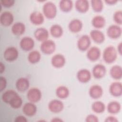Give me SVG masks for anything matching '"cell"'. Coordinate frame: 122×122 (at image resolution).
Returning <instances> with one entry per match:
<instances>
[{
  "label": "cell",
  "mask_w": 122,
  "mask_h": 122,
  "mask_svg": "<svg viewBox=\"0 0 122 122\" xmlns=\"http://www.w3.org/2000/svg\"><path fill=\"white\" fill-rule=\"evenodd\" d=\"M50 32L52 37L56 38H59L62 35L63 30L61 26L56 24L52 25L51 27Z\"/></svg>",
  "instance_id": "obj_29"
},
{
  "label": "cell",
  "mask_w": 122,
  "mask_h": 122,
  "mask_svg": "<svg viewBox=\"0 0 122 122\" xmlns=\"http://www.w3.org/2000/svg\"><path fill=\"white\" fill-rule=\"evenodd\" d=\"M107 109L110 113L114 114L119 112L121 109V105L117 101H112L108 104Z\"/></svg>",
  "instance_id": "obj_28"
},
{
  "label": "cell",
  "mask_w": 122,
  "mask_h": 122,
  "mask_svg": "<svg viewBox=\"0 0 122 122\" xmlns=\"http://www.w3.org/2000/svg\"><path fill=\"white\" fill-rule=\"evenodd\" d=\"M105 122H117L118 120L113 116H109L106 118L105 120Z\"/></svg>",
  "instance_id": "obj_41"
},
{
  "label": "cell",
  "mask_w": 122,
  "mask_h": 122,
  "mask_svg": "<svg viewBox=\"0 0 122 122\" xmlns=\"http://www.w3.org/2000/svg\"><path fill=\"white\" fill-rule=\"evenodd\" d=\"M86 56L87 58L92 61H97L101 56L100 49L96 46H92L88 49Z\"/></svg>",
  "instance_id": "obj_12"
},
{
  "label": "cell",
  "mask_w": 122,
  "mask_h": 122,
  "mask_svg": "<svg viewBox=\"0 0 122 122\" xmlns=\"http://www.w3.org/2000/svg\"><path fill=\"white\" fill-rule=\"evenodd\" d=\"M19 52L14 47H9L5 49L3 53V57L6 61L11 62L15 61L18 57Z\"/></svg>",
  "instance_id": "obj_5"
},
{
  "label": "cell",
  "mask_w": 122,
  "mask_h": 122,
  "mask_svg": "<svg viewBox=\"0 0 122 122\" xmlns=\"http://www.w3.org/2000/svg\"><path fill=\"white\" fill-rule=\"evenodd\" d=\"M90 34L92 39L96 43H102L105 40V36L103 33L98 30H91Z\"/></svg>",
  "instance_id": "obj_22"
},
{
  "label": "cell",
  "mask_w": 122,
  "mask_h": 122,
  "mask_svg": "<svg viewBox=\"0 0 122 122\" xmlns=\"http://www.w3.org/2000/svg\"><path fill=\"white\" fill-rule=\"evenodd\" d=\"M25 30L26 28L24 24L21 22L15 23L11 27V31L16 36L21 35L24 33Z\"/></svg>",
  "instance_id": "obj_24"
},
{
  "label": "cell",
  "mask_w": 122,
  "mask_h": 122,
  "mask_svg": "<svg viewBox=\"0 0 122 122\" xmlns=\"http://www.w3.org/2000/svg\"><path fill=\"white\" fill-rule=\"evenodd\" d=\"M22 111L28 116H33L37 112V107L34 103L29 102L26 103L23 106Z\"/></svg>",
  "instance_id": "obj_20"
},
{
  "label": "cell",
  "mask_w": 122,
  "mask_h": 122,
  "mask_svg": "<svg viewBox=\"0 0 122 122\" xmlns=\"http://www.w3.org/2000/svg\"><path fill=\"white\" fill-rule=\"evenodd\" d=\"M30 22L34 25H39L42 24L44 20L43 14L39 11L32 12L30 16Z\"/></svg>",
  "instance_id": "obj_21"
},
{
  "label": "cell",
  "mask_w": 122,
  "mask_h": 122,
  "mask_svg": "<svg viewBox=\"0 0 122 122\" xmlns=\"http://www.w3.org/2000/svg\"><path fill=\"white\" fill-rule=\"evenodd\" d=\"M0 73H2L5 71V66L2 62H0Z\"/></svg>",
  "instance_id": "obj_44"
},
{
  "label": "cell",
  "mask_w": 122,
  "mask_h": 122,
  "mask_svg": "<svg viewBox=\"0 0 122 122\" xmlns=\"http://www.w3.org/2000/svg\"><path fill=\"white\" fill-rule=\"evenodd\" d=\"M91 5L92 10L96 12H101L103 9V2L101 0H91Z\"/></svg>",
  "instance_id": "obj_34"
},
{
  "label": "cell",
  "mask_w": 122,
  "mask_h": 122,
  "mask_svg": "<svg viewBox=\"0 0 122 122\" xmlns=\"http://www.w3.org/2000/svg\"><path fill=\"white\" fill-rule=\"evenodd\" d=\"M117 2H118V0H105V2L108 5H112L115 4Z\"/></svg>",
  "instance_id": "obj_42"
},
{
  "label": "cell",
  "mask_w": 122,
  "mask_h": 122,
  "mask_svg": "<svg viewBox=\"0 0 122 122\" xmlns=\"http://www.w3.org/2000/svg\"><path fill=\"white\" fill-rule=\"evenodd\" d=\"M69 90L65 86H60L56 90V95L60 99H66L69 96Z\"/></svg>",
  "instance_id": "obj_30"
},
{
  "label": "cell",
  "mask_w": 122,
  "mask_h": 122,
  "mask_svg": "<svg viewBox=\"0 0 122 122\" xmlns=\"http://www.w3.org/2000/svg\"><path fill=\"white\" fill-rule=\"evenodd\" d=\"M103 89L102 87L97 84L93 85L89 89V93L90 96L94 99H97L101 98L103 94Z\"/></svg>",
  "instance_id": "obj_15"
},
{
  "label": "cell",
  "mask_w": 122,
  "mask_h": 122,
  "mask_svg": "<svg viewBox=\"0 0 122 122\" xmlns=\"http://www.w3.org/2000/svg\"><path fill=\"white\" fill-rule=\"evenodd\" d=\"M41 92L37 88H31L27 92V98L30 102L33 103L37 102L41 100Z\"/></svg>",
  "instance_id": "obj_4"
},
{
  "label": "cell",
  "mask_w": 122,
  "mask_h": 122,
  "mask_svg": "<svg viewBox=\"0 0 122 122\" xmlns=\"http://www.w3.org/2000/svg\"><path fill=\"white\" fill-rule=\"evenodd\" d=\"M41 59L40 52L36 50L31 51L28 54V60L31 64H35L39 62Z\"/></svg>",
  "instance_id": "obj_32"
},
{
  "label": "cell",
  "mask_w": 122,
  "mask_h": 122,
  "mask_svg": "<svg viewBox=\"0 0 122 122\" xmlns=\"http://www.w3.org/2000/svg\"><path fill=\"white\" fill-rule=\"evenodd\" d=\"M85 121L87 122H98L99 119L97 116L93 114H89L86 117Z\"/></svg>",
  "instance_id": "obj_38"
},
{
  "label": "cell",
  "mask_w": 122,
  "mask_h": 122,
  "mask_svg": "<svg viewBox=\"0 0 122 122\" xmlns=\"http://www.w3.org/2000/svg\"><path fill=\"white\" fill-rule=\"evenodd\" d=\"M51 122H62L63 121L59 118H54L51 120Z\"/></svg>",
  "instance_id": "obj_45"
},
{
  "label": "cell",
  "mask_w": 122,
  "mask_h": 122,
  "mask_svg": "<svg viewBox=\"0 0 122 122\" xmlns=\"http://www.w3.org/2000/svg\"><path fill=\"white\" fill-rule=\"evenodd\" d=\"M1 5L4 7L10 8L12 7L15 3L14 0H1L0 1Z\"/></svg>",
  "instance_id": "obj_37"
},
{
  "label": "cell",
  "mask_w": 122,
  "mask_h": 122,
  "mask_svg": "<svg viewBox=\"0 0 122 122\" xmlns=\"http://www.w3.org/2000/svg\"><path fill=\"white\" fill-rule=\"evenodd\" d=\"M83 27L82 21L78 19L72 20L69 23L68 28L70 31L72 33H77L80 32Z\"/></svg>",
  "instance_id": "obj_19"
},
{
  "label": "cell",
  "mask_w": 122,
  "mask_h": 122,
  "mask_svg": "<svg viewBox=\"0 0 122 122\" xmlns=\"http://www.w3.org/2000/svg\"><path fill=\"white\" fill-rule=\"evenodd\" d=\"M14 121L16 122H27L28 120L25 116L23 115H19L15 118Z\"/></svg>",
  "instance_id": "obj_40"
},
{
  "label": "cell",
  "mask_w": 122,
  "mask_h": 122,
  "mask_svg": "<svg viewBox=\"0 0 122 122\" xmlns=\"http://www.w3.org/2000/svg\"><path fill=\"white\" fill-rule=\"evenodd\" d=\"M35 42L32 38L30 37H24L21 39L20 42L21 49L24 51H30L34 46Z\"/></svg>",
  "instance_id": "obj_9"
},
{
  "label": "cell",
  "mask_w": 122,
  "mask_h": 122,
  "mask_svg": "<svg viewBox=\"0 0 122 122\" xmlns=\"http://www.w3.org/2000/svg\"><path fill=\"white\" fill-rule=\"evenodd\" d=\"M17 95H18V94L15 91L9 90L3 93L1 99L2 101L5 103L10 104L11 101Z\"/></svg>",
  "instance_id": "obj_25"
},
{
  "label": "cell",
  "mask_w": 122,
  "mask_h": 122,
  "mask_svg": "<svg viewBox=\"0 0 122 122\" xmlns=\"http://www.w3.org/2000/svg\"><path fill=\"white\" fill-rule=\"evenodd\" d=\"M7 86V80L5 77L0 76V91L4 90Z\"/></svg>",
  "instance_id": "obj_39"
},
{
  "label": "cell",
  "mask_w": 122,
  "mask_h": 122,
  "mask_svg": "<svg viewBox=\"0 0 122 122\" xmlns=\"http://www.w3.org/2000/svg\"><path fill=\"white\" fill-rule=\"evenodd\" d=\"M122 42H120L119 44H118V47H117V51L119 53V54L120 55H122Z\"/></svg>",
  "instance_id": "obj_43"
},
{
  "label": "cell",
  "mask_w": 122,
  "mask_h": 122,
  "mask_svg": "<svg viewBox=\"0 0 122 122\" xmlns=\"http://www.w3.org/2000/svg\"><path fill=\"white\" fill-rule=\"evenodd\" d=\"M14 20L13 14L8 11L2 12L0 16V22L2 25L5 27H8L11 25Z\"/></svg>",
  "instance_id": "obj_10"
},
{
  "label": "cell",
  "mask_w": 122,
  "mask_h": 122,
  "mask_svg": "<svg viewBox=\"0 0 122 122\" xmlns=\"http://www.w3.org/2000/svg\"><path fill=\"white\" fill-rule=\"evenodd\" d=\"M92 24L95 28L101 29L105 25L106 20L104 17L101 15H97L92 18Z\"/></svg>",
  "instance_id": "obj_26"
},
{
  "label": "cell",
  "mask_w": 122,
  "mask_h": 122,
  "mask_svg": "<svg viewBox=\"0 0 122 122\" xmlns=\"http://www.w3.org/2000/svg\"><path fill=\"white\" fill-rule=\"evenodd\" d=\"M106 72V69L105 66L102 64H98L95 65L92 71L93 77L97 79L103 78Z\"/></svg>",
  "instance_id": "obj_13"
},
{
  "label": "cell",
  "mask_w": 122,
  "mask_h": 122,
  "mask_svg": "<svg viewBox=\"0 0 122 122\" xmlns=\"http://www.w3.org/2000/svg\"><path fill=\"white\" fill-rule=\"evenodd\" d=\"M66 62L65 57L61 54H57L52 56L51 59V63L52 66L56 68L63 67Z\"/></svg>",
  "instance_id": "obj_11"
},
{
  "label": "cell",
  "mask_w": 122,
  "mask_h": 122,
  "mask_svg": "<svg viewBox=\"0 0 122 122\" xmlns=\"http://www.w3.org/2000/svg\"><path fill=\"white\" fill-rule=\"evenodd\" d=\"M9 104L13 109H19L22 104V100L18 95L11 101Z\"/></svg>",
  "instance_id": "obj_35"
},
{
  "label": "cell",
  "mask_w": 122,
  "mask_h": 122,
  "mask_svg": "<svg viewBox=\"0 0 122 122\" xmlns=\"http://www.w3.org/2000/svg\"><path fill=\"white\" fill-rule=\"evenodd\" d=\"M76 76L78 80L81 83H86L90 81L92 74L88 70L82 69L77 72Z\"/></svg>",
  "instance_id": "obj_14"
},
{
  "label": "cell",
  "mask_w": 122,
  "mask_h": 122,
  "mask_svg": "<svg viewBox=\"0 0 122 122\" xmlns=\"http://www.w3.org/2000/svg\"><path fill=\"white\" fill-rule=\"evenodd\" d=\"M122 32V29L119 26L117 25H112L108 28L107 34L110 38L116 39L121 36Z\"/></svg>",
  "instance_id": "obj_8"
},
{
  "label": "cell",
  "mask_w": 122,
  "mask_h": 122,
  "mask_svg": "<svg viewBox=\"0 0 122 122\" xmlns=\"http://www.w3.org/2000/svg\"><path fill=\"white\" fill-rule=\"evenodd\" d=\"M49 35V33L48 30L44 28H39L37 29L34 33L35 38L37 41L41 42L48 40Z\"/></svg>",
  "instance_id": "obj_16"
},
{
  "label": "cell",
  "mask_w": 122,
  "mask_h": 122,
  "mask_svg": "<svg viewBox=\"0 0 122 122\" xmlns=\"http://www.w3.org/2000/svg\"><path fill=\"white\" fill-rule=\"evenodd\" d=\"M48 107L50 112L53 113H59L63 110L64 104L61 101L54 99L49 102Z\"/></svg>",
  "instance_id": "obj_7"
},
{
  "label": "cell",
  "mask_w": 122,
  "mask_h": 122,
  "mask_svg": "<svg viewBox=\"0 0 122 122\" xmlns=\"http://www.w3.org/2000/svg\"><path fill=\"white\" fill-rule=\"evenodd\" d=\"M91 44V38L87 35H83L79 38L77 41V47L82 51H85L89 48Z\"/></svg>",
  "instance_id": "obj_6"
},
{
  "label": "cell",
  "mask_w": 122,
  "mask_h": 122,
  "mask_svg": "<svg viewBox=\"0 0 122 122\" xmlns=\"http://www.w3.org/2000/svg\"><path fill=\"white\" fill-rule=\"evenodd\" d=\"M114 21L119 25L122 24V12L121 10H117L114 12L113 15Z\"/></svg>",
  "instance_id": "obj_36"
},
{
  "label": "cell",
  "mask_w": 122,
  "mask_h": 122,
  "mask_svg": "<svg viewBox=\"0 0 122 122\" xmlns=\"http://www.w3.org/2000/svg\"><path fill=\"white\" fill-rule=\"evenodd\" d=\"M59 7L62 12H70L72 9L73 2L71 0H61L59 2Z\"/></svg>",
  "instance_id": "obj_31"
},
{
  "label": "cell",
  "mask_w": 122,
  "mask_h": 122,
  "mask_svg": "<svg viewBox=\"0 0 122 122\" xmlns=\"http://www.w3.org/2000/svg\"><path fill=\"white\" fill-rule=\"evenodd\" d=\"M44 15L49 19H54L57 13V9L55 4L51 1H48L44 3L42 8Z\"/></svg>",
  "instance_id": "obj_2"
},
{
  "label": "cell",
  "mask_w": 122,
  "mask_h": 122,
  "mask_svg": "<svg viewBox=\"0 0 122 122\" xmlns=\"http://www.w3.org/2000/svg\"><path fill=\"white\" fill-rule=\"evenodd\" d=\"M103 59L108 64L112 63L115 61L117 57V51L114 47L109 46L105 48L103 52Z\"/></svg>",
  "instance_id": "obj_1"
},
{
  "label": "cell",
  "mask_w": 122,
  "mask_h": 122,
  "mask_svg": "<svg viewBox=\"0 0 122 122\" xmlns=\"http://www.w3.org/2000/svg\"><path fill=\"white\" fill-rule=\"evenodd\" d=\"M75 9L79 12L84 13L89 9V3L87 0H78L75 1Z\"/></svg>",
  "instance_id": "obj_23"
},
{
  "label": "cell",
  "mask_w": 122,
  "mask_h": 122,
  "mask_svg": "<svg viewBox=\"0 0 122 122\" xmlns=\"http://www.w3.org/2000/svg\"><path fill=\"white\" fill-rule=\"evenodd\" d=\"M40 49L43 53L47 55L51 54L55 51L56 44L53 41L48 39L41 42Z\"/></svg>",
  "instance_id": "obj_3"
},
{
  "label": "cell",
  "mask_w": 122,
  "mask_h": 122,
  "mask_svg": "<svg viewBox=\"0 0 122 122\" xmlns=\"http://www.w3.org/2000/svg\"><path fill=\"white\" fill-rule=\"evenodd\" d=\"M92 109L94 112L97 113H101L104 112L105 105L101 101H96L92 104Z\"/></svg>",
  "instance_id": "obj_33"
},
{
  "label": "cell",
  "mask_w": 122,
  "mask_h": 122,
  "mask_svg": "<svg viewBox=\"0 0 122 122\" xmlns=\"http://www.w3.org/2000/svg\"><path fill=\"white\" fill-rule=\"evenodd\" d=\"M109 92L113 96H121L122 94V83L118 81L112 82L110 86Z\"/></svg>",
  "instance_id": "obj_18"
},
{
  "label": "cell",
  "mask_w": 122,
  "mask_h": 122,
  "mask_svg": "<svg viewBox=\"0 0 122 122\" xmlns=\"http://www.w3.org/2000/svg\"><path fill=\"white\" fill-rule=\"evenodd\" d=\"M110 74L111 76L114 79H121L122 77V67L118 65L113 66L110 69Z\"/></svg>",
  "instance_id": "obj_27"
},
{
  "label": "cell",
  "mask_w": 122,
  "mask_h": 122,
  "mask_svg": "<svg viewBox=\"0 0 122 122\" xmlns=\"http://www.w3.org/2000/svg\"><path fill=\"white\" fill-rule=\"evenodd\" d=\"M16 88L20 92H24L27 91L30 86V82L28 79L21 77L18 79L16 82Z\"/></svg>",
  "instance_id": "obj_17"
}]
</instances>
